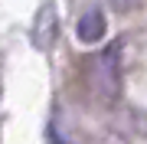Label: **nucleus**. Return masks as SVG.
<instances>
[{
    "mask_svg": "<svg viewBox=\"0 0 147 144\" xmlns=\"http://www.w3.org/2000/svg\"><path fill=\"white\" fill-rule=\"evenodd\" d=\"M118 46H108L105 53H98L88 62V75H92V89L98 98H115L121 89V72H118Z\"/></svg>",
    "mask_w": 147,
    "mask_h": 144,
    "instance_id": "f257e3e1",
    "label": "nucleus"
},
{
    "mask_svg": "<svg viewBox=\"0 0 147 144\" xmlns=\"http://www.w3.org/2000/svg\"><path fill=\"white\" fill-rule=\"evenodd\" d=\"M75 33H79L82 43H101V39H105V33H108V20H105V13H101L98 7L85 10V13L79 16V26H75Z\"/></svg>",
    "mask_w": 147,
    "mask_h": 144,
    "instance_id": "f03ea898",
    "label": "nucleus"
},
{
    "mask_svg": "<svg viewBox=\"0 0 147 144\" xmlns=\"http://www.w3.org/2000/svg\"><path fill=\"white\" fill-rule=\"evenodd\" d=\"M111 7H115V10H134L137 7V0H108Z\"/></svg>",
    "mask_w": 147,
    "mask_h": 144,
    "instance_id": "7ed1b4c3",
    "label": "nucleus"
}]
</instances>
